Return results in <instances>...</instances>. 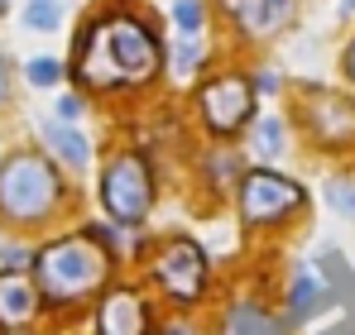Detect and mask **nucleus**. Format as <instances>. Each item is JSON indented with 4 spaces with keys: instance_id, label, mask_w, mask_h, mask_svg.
Returning <instances> with one entry per match:
<instances>
[{
    "instance_id": "obj_1",
    "label": "nucleus",
    "mask_w": 355,
    "mask_h": 335,
    "mask_svg": "<svg viewBox=\"0 0 355 335\" xmlns=\"http://www.w3.org/2000/svg\"><path fill=\"white\" fill-rule=\"evenodd\" d=\"M168 39H159L154 19L130 10V5H111L101 15H92L72 44V82L77 91L92 96H135L164 82V48Z\"/></svg>"
},
{
    "instance_id": "obj_2",
    "label": "nucleus",
    "mask_w": 355,
    "mask_h": 335,
    "mask_svg": "<svg viewBox=\"0 0 355 335\" xmlns=\"http://www.w3.org/2000/svg\"><path fill=\"white\" fill-rule=\"evenodd\" d=\"M34 282L49 311H77L116 282V249L92 230H67L34 254Z\"/></svg>"
},
{
    "instance_id": "obj_3",
    "label": "nucleus",
    "mask_w": 355,
    "mask_h": 335,
    "mask_svg": "<svg viewBox=\"0 0 355 335\" xmlns=\"http://www.w3.org/2000/svg\"><path fill=\"white\" fill-rule=\"evenodd\" d=\"M144 287L168 307V311H197L211 297V254L202 239L168 230L159 239H149L144 259H139Z\"/></svg>"
},
{
    "instance_id": "obj_4",
    "label": "nucleus",
    "mask_w": 355,
    "mask_h": 335,
    "mask_svg": "<svg viewBox=\"0 0 355 335\" xmlns=\"http://www.w3.org/2000/svg\"><path fill=\"white\" fill-rule=\"evenodd\" d=\"M67 182H62L58 163L39 149H15L0 163V216L15 225H39L53 221L67 206Z\"/></svg>"
},
{
    "instance_id": "obj_5",
    "label": "nucleus",
    "mask_w": 355,
    "mask_h": 335,
    "mask_svg": "<svg viewBox=\"0 0 355 335\" xmlns=\"http://www.w3.org/2000/svg\"><path fill=\"white\" fill-rule=\"evenodd\" d=\"M293 129L312 154L341 159L355 154V91L351 87H327V82H293Z\"/></svg>"
},
{
    "instance_id": "obj_6",
    "label": "nucleus",
    "mask_w": 355,
    "mask_h": 335,
    "mask_svg": "<svg viewBox=\"0 0 355 335\" xmlns=\"http://www.w3.org/2000/svg\"><path fill=\"white\" fill-rule=\"evenodd\" d=\"M307 206H312V192L269 163H250L236 187V221L245 235H274L293 225Z\"/></svg>"
},
{
    "instance_id": "obj_7",
    "label": "nucleus",
    "mask_w": 355,
    "mask_h": 335,
    "mask_svg": "<svg viewBox=\"0 0 355 335\" xmlns=\"http://www.w3.org/2000/svg\"><path fill=\"white\" fill-rule=\"evenodd\" d=\"M192 111L202 120V129L216 139V144H231L245 139V129L254 125L259 115V91H254V77L226 62V67H211L197 87H192Z\"/></svg>"
},
{
    "instance_id": "obj_8",
    "label": "nucleus",
    "mask_w": 355,
    "mask_h": 335,
    "mask_svg": "<svg viewBox=\"0 0 355 335\" xmlns=\"http://www.w3.org/2000/svg\"><path fill=\"white\" fill-rule=\"evenodd\" d=\"M96 201L106 211V221L125 225V230H144L154 201H159V177H154V159L139 149H111L101 159V182H96Z\"/></svg>"
},
{
    "instance_id": "obj_9",
    "label": "nucleus",
    "mask_w": 355,
    "mask_h": 335,
    "mask_svg": "<svg viewBox=\"0 0 355 335\" xmlns=\"http://www.w3.org/2000/svg\"><path fill=\"white\" fill-rule=\"evenodd\" d=\"M96 335H159L154 292L144 282H111L96 297Z\"/></svg>"
},
{
    "instance_id": "obj_10",
    "label": "nucleus",
    "mask_w": 355,
    "mask_h": 335,
    "mask_svg": "<svg viewBox=\"0 0 355 335\" xmlns=\"http://www.w3.org/2000/svg\"><path fill=\"white\" fill-rule=\"evenodd\" d=\"M211 5L245 44L279 39L284 29H293V19H297V0H211Z\"/></svg>"
},
{
    "instance_id": "obj_11",
    "label": "nucleus",
    "mask_w": 355,
    "mask_h": 335,
    "mask_svg": "<svg viewBox=\"0 0 355 335\" xmlns=\"http://www.w3.org/2000/svg\"><path fill=\"white\" fill-rule=\"evenodd\" d=\"M288 331H293V321L284 311H274L264 297L240 292L216 311V331L211 335H288Z\"/></svg>"
},
{
    "instance_id": "obj_12",
    "label": "nucleus",
    "mask_w": 355,
    "mask_h": 335,
    "mask_svg": "<svg viewBox=\"0 0 355 335\" xmlns=\"http://www.w3.org/2000/svg\"><path fill=\"white\" fill-rule=\"evenodd\" d=\"M336 297V287L327 282V273L307 259V264H297L293 273H288V287H284V302H279V311L288 316V321H307V316H317L327 302Z\"/></svg>"
},
{
    "instance_id": "obj_13",
    "label": "nucleus",
    "mask_w": 355,
    "mask_h": 335,
    "mask_svg": "<svg viewBox=\"0 0 355 335\" xmlns=\"http://www.w3.org/2000/svg\"><path fill=\"white\" fill-rule=\"evenodd\" d=\"M245 154H250L254 163L279 168L288 154H293V115L259 111V115H254V125L245 129Z\"/></svg>"
},
{
    "instance_id": "obj_14",
    "label": "nucleus",
    "mask_w": 355,
    "mask_h": 335,
    "mask_svg": "<svg viewBox=\"0 0 355 335\" xmlns=\"http://www.w3.org/2000/svg\"><path fill=\"white\" fill-rule=\"evenodd\" d=\"M164 77H173L178 87H197L211 72V29L207 34H168L164 44Z\"/></svg>"
},
{
    "instance_id": "obj_15",
    "label": "nucleus",
    "mask_w": 355,
    "mask_h": 335,
    "mask_svg": "<svg viewBox=\"0 0 355 335\" xmlns=\"http://www.w3.org/2000/svg\"><path fill=\"white\" fill-rule=\"evenodd\" d=\"M39 139H44V149H49V159L67 172H87L92 159H96V149H92V139L82 134V125H67L58 115H49V120H39Z\"/></svg>"
},
{
    "instance_id": "obj_16",
    "label": "nucleus",
    "mask_w": 355,
    "mask_h": 335,
    "mask_svg": "<svg viewBox=\"0 0 355 335\" xmlns=\"http://www.w3.org/2000/svg\"><path fill=\"white\" fill-rule=\"evenodd\" d=\"M39 311H44L39 282L29 278V273L0 269V331H24Z\"/></svg>"
},
{
    "instance_id": "obj_17",
    "label": "nucleus",
    "mask_w": 355,
    "mask_h": 335,
    "mask_svg": "<svg viewBox=\"0 0 355 335\" xmlns=\"http://www.w3.org/2000/svg\"><path fill=\"white\" fill-rule=\"evenodd\" d=\"M245 168H250V163H245V149H226V144H216V149H207V154L197 159V177H202L207 192H216V197H236Z\"/></svg>"
},
{
    "instance_id": "obj_18",
    "label": "nucleus",
    "mask_w": 355,
    "mask_h": 335,
    "mask_svg": "<svg viewBox=\"0 0 355 335\" xmlns=\"http://www.w3.org/2000/svg\"><path fill=\"white\" fill-rule=\"evenodd\" d=\"M322 201H327L331 216L355 225V168H336V172L322 177Z\"/></svg>"
},
{
    "instance_id": "obj_19",
    "label": "nucleus",
    "mask_w": 355,
    "mask_h": 335,
    "mask_svg": "<svg viewBox=\"0 0 355 335\" xmlns=\"http://www.w3.org/2000/svg\"><path fill=\"white\" fill-rule=\"evenodd\" d=\"M211 15H216L211 0H173V5H168L173 34H207V29H211Z\"/></svg>"
},
{
    "instance_id": "obj_20",
    "label": "nucleus",
    "mask_w": 355,
    "mask_h": 335,
    "mask_svg": "<svg viewBox=\"0 0 355 335\" xmlns=\"http://www.w3.org/2000/svg\"><path fill=\"white\" fill-rule=\"evenodd\" d=\"M62 19H67L62 0H24V29L29 34H53V29H62Z\"/></svg>"
},
{
    "instance_id": "obj_21",
    "label": "nucleus",
    "mask_w": 355,
    "mask_h": 335,
    "mask_svg": "<svg viewBox=\"0 0 355 335\" xmlns=\"http://www.w3.org/2000/svg\"><path fill=\"white\" fill-rule=\"evenodd\" d=\"M62 77H72V72L62 67L58 57H29V62H24V82L39 87V91H58Z\"/></svg>"
},
{
    "instance_id": "obj_22",
    "label": "nucleus",
    "mask_w": 355,
    "mask_h": 335,
    "mask_svg": "<svg viewBox=\"0 0 355 335\" xmlns=\"http://www.w3.org/2000/svg\"><path fill=\"white\" fill-rule=\"evenodd\" d=\"M250 77H254V91H259V96H284V91L293 87V82H288L279 67H269V62H264V67H254Z\"/></svg>"
},
{
    "instance_id": "obj_23",
    "label": "nucleus",
    "mask_w": 355,
    "mask_h": 335,
    "mask_svg": "<svg viewBox=\"0 0 355 335\" xmlns=\"http://www.w3.org/2000/svg\"><path fill=\"white\" fill-rule=\"evenodd\" d=\"M53 115L67 120V125H82V115H87V96H82V91H62L58 101H53Z\"/></svg>"
},
{
    "instance_id": "obj_24",
    "label": "nucleus",
    "mask_w": 355,
    "mask_h": 335,
    "mask_svg": "<svg viewBox=\"0 0 355 335\" xmlns=\"http://www.w3.org/2000/svg\"><path fill=\"white\" fill-rule=\"evenodd\" d=\"M34 254H39V249H24V244H0V264H5V269H15V273L34 269Z\"/></svg>"
},
{
    "instance_id": "obj_25",
    "label": "nucleus",
    "mask_w": 355,
    "mask_h": 335,
    "mask_svg": "<svg viewBox=\"0 0 355 335\" xmlns=\"http://www.w3.org/2000/svg\"><path fill=\"white\" fill-rule=\"evenodd\" d=\"M159 335H197V326L187 321V311H173V316H159Z\"/></svg>"
},
{
    "instance_id": "obj_26",
    "label": "nucleus",
    "mask_w": 355,
    "mask_h": 335,
    "mask_svg": "<svg viewBox=\"0 0 355 335\" xmlns=\"http://www.w3.org/2000/svg\"><path fill=\"white\" fill-rule=\"evenodd\" d=\"M341 77H346V87L355 91V34L346 39V48H341Z\"/></svg>"
},
{
    "instance_id": "obj_27",
    "label": "nucleus",
    "mask_w": 355,
    "mask_h": 335,
    "mask_svg": "<svg viewBox=\"0 0 355 335\" xmlns=\"http://www.w3.org/2000/svg\"><path fill=\"white\" fill-rule=\"evenodd\" d=\"M10 101V62H5V53H0V106Z\"/></svg>"
},
{
    "instance_id": "obj_28",
    "label": "nucleus",
    "mask_w": 355,
    "mask_h": 335,
    "mask_svg": "<svg viewBox=\"0 0 355 335\" xmlns=\"http://www.w3.org/2000/svg\"><path fill=\"white\" fill-rule=\"evenodd\" d=\"M336 19L351 24V19H355V0H336Z\"/></svg>"
},
{
    "instance_id": "obj_29",
    "label": "nucleus",
    "mask_w": 355,
    "mask_h": 335,
    "mask_svg": "<svg viewBox=\"0 0 355 335\" xmlns=\"http://www.w3.org/2000/svg\"><path fill=\"white\" fill-rule=\"evenodd\" d=\"M154 5H164V10H168V5H173V0H154Z\"/></svg>"
},
{
    "instance_id": "obj_30",
    "label": "nucleus",
    "mask_w": 355,
    "mask_h": 335,
    "mask_svg": "<svg viewBox=\"0 0 355 335\" xmlns=\"http://www.w3.org/2000/svg\"><path fill=\"white\" fill-rule=\"evenodd\" d=\"M0 15H5V0H0Z\"/></svg>"
}]
</instances>
